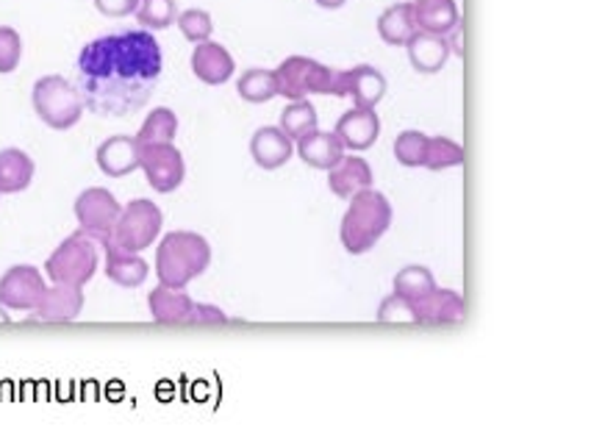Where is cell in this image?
<instances>
[{
	"mask_svg": "<svg viewBox=\"0 0 591 444\" xmlns=\"http://www.w3.org/2000/svg\"><path fill=\"white\" fill-rule=\"evenodd\" d=\"M0 323H9V314L3 308H0Z\"/></svg>",
	"mask_w": 591,
	"mask_h": 444,
	"instance_id": "cell-40",
	"label": "cell"
},
{
	"mask_svg": "<svg viewBox=\"0 0 591 444\" xmlns=\"http://www.w3.org/2000/svg\"><path fill=\"white\" fill-rule=\"evenodd\" d=\"M297 156H300L308 167H314V170H330V167L345 156V145L339 142L336 134L317 131V128H314V131L303 134V137L297 139Z\"/></svg>",
	"mask_w": 591,
	"mask_h": 444,
	"instance_id": "cell-21",
	"label": "cell"
},
{
	"mask_svg": "<svg viewBox=\"0 0 591 444\" xmlns=\"http://www.w3.org/2000/svg\"><path fill=\"white\" fill-rule=\"evenodd\" d=\"M275 86H278V95L289 101H300L308 95H334L336 70L308 56H289L275 70Z\"/></svg>",
	"mask_w": 591,
	"mask_h": 444,
	"instance_id": "cell-7",
	"label": "cell"
},
{
	"mask_svg": "<svg viewBox=\"0 0 591 444\" xmlns=\"http://www.w3.org/2000/svg\"><path fill=\"white\" fill-rule=\"evenodd\" d=\"M148 262L139 253H120L106 247V278L123 289H137L148 281Z\"/></svg>",
	"mask_w": 591,
	"mask_h": 444,
	"instance_id": "cell-24",
	"label": "cell"
},
{
	"mask_svg": "<svg viewBox=\"0 0 591 444\" xmlns=\"http://www.w3.org/2000/svg\"><path fill=\"white\" fill-rule=\"evenodd\" d=\"M317 128V108L300 97V101H292L281 115V131L289 139H300L303 134L314 131Z\"/></svg>",
	"mask_w": 591,
	"mask_h": 444,
	"instance_id": "cell-29",
	"label": "cell"
},
{
	"mask_svg": "<svg viewBox=\"0 0 591 444\" xmlns=\"http://www.w3.org/2000/svg\"><path fill=\"white\" fill-rule=\"evenodd\" d=\"M176 134H178L176 112L167 106H159L145 117L143 128H139V134L134 139H137V145H156V142H172Z\"/></svg>",
	"mask_w": 591,
	"mask_h": 444,
	"instance_id": "cell-26",
	"label": "cell"
},
{
	"mask_svg": "<svg viewBox=\"0 0 591 444\" xmlns=\"http://www.w3.org/2000/svg\"><path fill=\"white\" fill-rule=\"evenodd\" d=\"M139 167L145 170L150 187L161 194L176 192L187 176V165H183L181 150L172 142H156V145H139Z\"/></svg>",
	"mask_w": 591,
	"mask_h": 444,
	"instance_id": "cell-9",
	"label": "cell"
},
{
	"mask_svg": "<svg viewBox=\"0 0 591 444\" xmlns=\"http://www.w3.org/2000/svg\"><path fill=\"white\" fill-rule=\"evenodd\" d=\"M150 317L161 325H183L192 319L194 300L178 286H165L159 284L148 297Z\"/></svg>",
	"mask_w": 591,
	"mask_h": 444,
	"instance_id": "cell-17",
	"label": "cell"
},
{
	"mask_svg": "<svg viewBox=\"0 0 591 444\" xmlns=\"http://www.w3.org/2000/svg\"><path fill=\"white\" fill-rule=\"evenodd\" d=\"M236 92H240L242 101L247 103H267L278 95V86H275V73L270 70H247L245 75L236 84Z\"/></svg>",
	"mask_w": 591,
	"mask_h": 444,
	"instance_id": "cell-30",
	"label": "cell"
},
{
	"mask_svg": "<svg viewBox=\"0 0 591 444\" xmlns=\"http://www.w3.org/2000/svg\"><path fill=\"white\" fill-rule=\"evenodd\" d=\"M97 264H101V245L78 229L51 253L45 273L53 284L84 286L97 273Z\"/></svg>",
	"mask_w": 591,
	"mask_h": 444,
	"instance_id": "cell-6",
	"label": "cell"
},
{
	"mask_svg": "<svg viewBox=\"0 0 591 444\" xmlns=\"http://www.w3.org/2000/svg\"><path fill=\"white\" fill-rule=\"evenodd\" d=\"M411 18L416 31L444 36L455 23H461L455 0H414L411 3Z\"/></svg>",
	"mask_w": 591,
	"mask_h": 444,
	"instance_id": "cell-22",
	"label": "cell"
},
{
	"mask_svg": "<svg viewBox=\"0 0 591 444\" xmlns=\"http://www.w3.org/2000/svg\"><path fill=\"white\" fill-rule=\"evenodd\" d=\"M225 319L228 317L217 306H205V303H194L192 319H189V323H194V325H200V323H225Z\"/></svg>",
	"mask_w": 591,
	"mask_h": 444,
	"instance_id": "cell-37",
	"label": "cell"
},
{
	"mask_svg": "<svg viewBox=\"0 0 591 444\" xmlns=\"http://www.w3.org/2000/svg\"><path fill=\"white\" fill-rule=\"evenodd\" d=\"M416 31L414 18H411V3H394L378 18V34L387 45H405L411 34Z\"/></svg>",
	"mask_w": 591,
	"mask_h": 444,
	"instance_id": "cell-25",
	"label": "cell"
},
{
	"mask_svg": "<svg viewBox=\"0 0 591 444\" xmlns=\"http://www.w3.org/2000/svg\"><path fill=\"white\" fill-rule=\"evenodd\" d=\"M34 112L53 131H67L84 117V101L78 86L70 84L62 75H45L34 84Z\"/></svg>",
	"mask_w": 591,
	"mask_h": 444,
	"instance_id": "cell-5",
	"label": "cell"
},
{
	"mask_svg": "<svg viewBox=\"0 0 591 444\" xmlns=\"http://www.w3.org/2000/svg\"><path fill=\"white\" fill-rule=\"evenodd\" d=\"M392 225V203L376 189H361L352 194L345 216H341V245L350 256L372 251Z\"/></svg>",
	"mask_w": 591,
	"mask_h": 444,
	"instance_id": "cell-2",
	"label": "cell"
},
{
	"mask_svg": "<svg viewBox=\"0 0 591 444\" xmlns=\"http://www.w3.org/2000/svg\"><path fill=\"white\" fill-rule=\"evenodd\" d=\"M416 323L420 325H455L464 323V297L453 289H433L422 300L414 303Z\"/></svg>",
	"mask_w": 591,
	"mask_h": 444,
	"instance_id": "cell-14",
	"label": "cell"
},
{
	"mask_svg": "<svg viewBox=\"0 0 591 444\" xmlns=\"http://www.w3.org/2000/svg\"><path fill=\"white\" fill-rule=\"evenodd\" d=\"M444 40H447L450 53H455V56H464V34H461V23H455L453 29L444 34Z\"/></svg>",
	"mask_w": 591,
	"mask_h": 444,
	"instance_id": "cell-38",
	"label": "cell"
},
{
	"mask_svg": "<svg viewBox=\"0 0 591 444\" xmlns=\"http://www.w3.org/2000/svg\"><path fill=\"white\" fill-rule=\"evenodd\" d=\"M45 289L48 286L40 269L31 264H18L0 278V306L12 308V311H34Z\"/></svg>",
	"mask_w": 591,
	"mask_h": 444,
	"instance_id": "cell-10",
	"label": "cell"
},
{
	"mask_svg": "<svg viewBox=\"0 0 591 444\" xmlns=\"http://www.w3.org/2000/svg\"><path fill=\"white\" fill-rule=\"evenodd\" d=\"M161 225H165V216H161L159 205L148 198H137L123 205L103 247H114L120 253H143L161 234Z\"/></svg>",
	"mask_w": 591,
	"mask_h": 444,
	"instance_id": "cell-4",
	"label": "cell"
},
{
	"mask_svg": "<svg viewBox=\"0 0 591 444\" xmlns=\"http://www.w3.org/2000/svg\"><path fill=\"white\" fill-rule=\"evenodd\" d=\"M137 20L145 31H165L176 23L178 7L176 0H139Z\"/></svg>",
	"mask_w": 591,
	"mask_h": 444,
	"instance_id": "cell-31",
	"label": "cell"
},
{
	"mask_svg": "<svg viewBox=\"0 0 591 444\" xmlns=\"http://www.w3.org/2000/svg\"><path fill=\"white\" fill-rule=\"evenodd\" d=\"M84 308V292L73 284H53L45 289L34 308V319L40 323H73Z\"/></svg>",
	"mask_w": 591,
	"mask_h": 444,
	"instance_id": "cell-13",
	"label": "cell"
},
{
	"mask_svg": "<svg viewBox=\"0 0 591 444\" xmlns=\"http://www.w3.org/2000/svg\"><path fill=\"white\" fill-rule=\"evenodd\" d=\"M23 59V40L14 29L9 25H0V73H14Z\"/></svg>",
	"mask_w": 591,
	"mask_h": 444,
	"instance_id": "cell-34",
	"label": "cell"
},
{
	"mask_svg": "<svg viewBox=\"0 0 591 444\" xmlns=\"http://www.w3.org/2000/svg\"><path fill=\"white\" fill-rule=\"evenodd\" d=\"M378 319L381 323H416L414 303L400 295H389L378 308Z\"/></svg>",
	"mask_w": 591,
	"mask_h": 444,
	"instance_id": "cell-35",
	"label": "cell"
},
{
	"mask_svg": "<svg viewBox=\"0 0 591 444\" xmlns=\"http://www.w3.org/2000/svg\"><path fill=\"white\" fill-rule=\"evenodd\" d=\"M295 148H292V139L286 137L281 128L267 126L258 128L251 139V156L262 170H278L286 161L292 159Z\"/></svg>",
	"mask_w": 591,
	"mask_h": 444,
	"instance_id": "cell-20",
	"label": "cell"
},
{
	"mask_svg": "<svg viewBox=\"0 0 591 444\" xmlns=\"http://www.w3.org/2000/svg\"><path fill=\"white\" fill-rule=\"evenodd\" d=\"M428 137L422 131H403L394 139V159L403 167H422L425 161Z\"/></svg>",
	"mask_w": 591,
	"mask_h": 444,
	"instance_id": "cell-32",
	"label": "cell"
},
{
	"mask_svg": "<svg viewBox=\"0 0 591 444\" xmlns=\"http://www.w3.org/2000/svg\"><path fill=\"white\" fill-rule=\"evenodd\" d=\"M211 264V247L194 231H172L161 240L156 251V275L159 284L183 289L198 275H203Z\"/></svg>",
	"mask_w": 591,
	"mask_h": 444,
	"instance_id": "cell-3",
	"label": "cell"
},
{
	"mask_svg": "<svg viewBox=\"0 0 591 444\" xmlns=\"http://www.w3.org/2000/svg\"><path fill=\"white\" fill-rule=\"evenodd\" d=\"M139 0H95V9L106 18H128V14L137 12Z\"/></svg>",
	"mask_w": 591,
	"mask_h": 444,
	"instance_id": "cell-36",
	"label": "cell"
},
{
	"mask_svg": "<svg viewBox=\"0 0 591 444\" xmlns=\"http://www.w3.org/2000/svg\"><path fill=\"white\" fill-rule=\"evenodd\" d=\"M405 51H409L411 67L428 75L439 73L450 59L447 40L439 34H428V31H414V34L405 40Z\"/></svg>",
	"mask_w": 591,
	"mask_h": 444,
	"instance_id": "cell-19",
	"label": "cell"
},
{
	"mask_svg": "<svg viewBox=\"0 0 591 444\" xmlns=\"http://www.w3.org/2000/svg\"><path fill=\"white\" fill-rule=\"evenodd\" d=\"M328 187L336 198L350 200L352 194H359L361 189L372 187L370 165H367L365 159H359V156H341L328 170Z\"/></svg>",
	"mask_w": 591,
	"mask_h": 444,
	"instance_id": "cell-16",
	"label": "cell"
},
{
	"mask_svg": "<svg viewBox=\"0 0 591 444\" xmlns=\"http://www.w3.org/2000/svg\"><path fill=\"white\" fill-rule=\"evenodd\" d=\"M120 209L123 205L117 203V198L103 187H89L75 198V220H78L81 231L89 234L101 247L112 234Z\"/></svg>",
	"mask_w": 591,
	"mask_h": 444,
	"instance_id": "cell-8",
	"label": "cell"
},
{
	"mask_svg": "<svg viewBox=\"0 0 591 444\" xmlns=\"http://www.w3.org/2000/svg\"><path fill=\"white\" fill-rule=\"evenodd\" d=\"M161 47L150 31H114L81 47L75 73L84 108L128 117L150 101L161 81Z\"/></svg>",
	"mask_w": 591,
	"mask_h": 444,
	"instance_id": "cell-1",
	"label": "cell"
},
{
	"mask_svg": "<svg viewBox=\"0 0 591 444\" xmlns=\"http://www.w3.org/2000/svg\"><path fill=\"white\" fill-rule=\"evenodd\" d=\"M317 3L323 9H341L347 3V0H317Z\"/></svg>",
	"mask_w": 591,
	"mask_h": 444,
	"instance_id": "cell-39",
	"label": "cell"
},
{
	"mask_svg": "<svg viewBox=\"0 0 591 444\" xmlns=\"http://www.w3.org/2000/svg\"><path fill=\"white\" fill-rule=\"evenodd\" d=\"M178 29H181V34L187 36L189 42H205L211 36V31H214V23H211V14L203 12V9H187V12L178 14Z\"/></svg>",
	"mask_w": 591,
	"mask_h": 444,
	"instance_id": "cell-33",
	"label": "cell"
},
{
	"mask_svg": "<svg viewBox=\"0 0 591 444\" xmlns=\"http://www.w3.org/2000/svg\"><path fill=\"white\" fill-rule=\"evenodd\" d=\"M436 289V281H433L431 269L420 267V264H411V267H403L398 275H394V295L405 297V300L416 303L425 295Z\"/></svg>",
	"mask_w": 591,
	"mask_h": 444,
	"instance_id": "cell-27",
	"label": "cell"
},
{
	"mask_svg": "<svg viewBox=\"0 0 591 444\" xmlns=\"http://www.w3.org/2000/svg\"><path fill=\"white\" fill-rule=\"evenodd\" d=\"M34 159L20 148L0 150V194H18L34 181Z\"/></svg>",
	"mask_w": 591,
	"mask_h": 444,
	"instance_id": "cell-23",
	"label": "cell"
},
{
	"mask_svg": "<svg viewBox=\"0 0 591 444\" xmlns=\"http://www.w3.org/2000/svg\"><path fill=\"white\" fill-rule=\"evenodd\" d=\"M95 159L97 167H101L108 178L131 176L134 170H139V145L134 137L117 134V137H108L106 142L97 148Z\"/></svg>",
	"mask_w": 591,
	"mask_h": 444,
	"instance_id": "cell-15",
	"label": "cell"
},
{
	"mask_svg": "<svg viewBox=\"0 0 591 444\" xmlns=\"http://www.w3.org/2000/svg\"><path fill=\"white\" fill-rule=\"evenodd\" d=\"M192 73L209 86L225 84L233 75L231 53H228L220 42H198V47H194L192 53Z\"/></svg>",
	"mask_w": 591,
	"mask_h": 444,
	"instance_id": "cell-18",
	"label": "cell"
},
{
	"mask_svg": "<svg viewBox=\"0 0 591 444\" xmlns=\"http://www.w3.org/2000/svg\"><path fill=\"white\" fill-rule=\"evenodd\" d=\"M336 137L345 145V150H367L378 142V134H381V120H378L376 108H350L336 123Z\"/></svg>",
	"mask_w": 591,
	"mask_h": 444,
	"instance_id": "cell-12",
	"label": "cell"
},
{
	"mask_svg": "<svg viewBox=\"0 0 591 444\" xmlns=\"http://www.w3.org/2000/svg\"><path fill=\"white\" fill-rule=\"evenodd\" d=\"M464 165V148L458 142L447 137H428V148H425V161L422 167L433 172L450 170V167H461Z\"/></svg>",
	"mask_w": 591,
	"mask_h": 444,
	"instance_id": "cell-28",
	"label": "cell"
},
{
	"mask_svg": "<svg viewBox=\"0 0 591 444\" xmlns=\"http://www.w3.org/2000/svg\"><path fill=\"white\" fill-rule=\"evenodd\" d=\"M334 95H350L356 101V106L376 108L383 101V95H387V78L376 67H370V64H359L350 73H336Z\"/></svg>",
	"mask_w": 591,
	"mask_h": 444,
	"instance_id": "cell-11",
	"label": "cell"
}]
</instances>
